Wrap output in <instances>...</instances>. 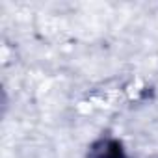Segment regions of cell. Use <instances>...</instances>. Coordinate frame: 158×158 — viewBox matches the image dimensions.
<instances>
[{"mask_svg":"<svg viewBox=\"0 0 158 158\" xmlns=\"http://www.w3.org/2000/svg\"><path fill=\"white\" fill-rule=\"evenodd\" d=\"M86 158H128V154L123 141L114 136H102L89 145Z\"/></svg>","mask_w":158,"mask_h":158,"instance_id":"1","label":"cell"}]
</instances>
